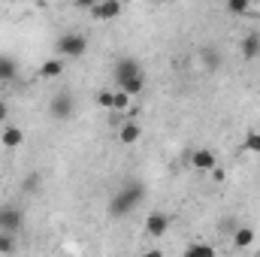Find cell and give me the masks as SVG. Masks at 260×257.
I'll use <instances>...</instances> for the list:
<instances>
[{
	"label": "cell",
	"instance_id": "5bb4252c",
	"mask_svg": "<svg viewBox=\"0 0 260 257\" xmlns=\"http://www.w3.org/2000/svg\"><path fill=\"white\" fill-rule=\"evenodd\" d=\"M251 242H254V230L251 227H236L233 230V245L236 248H251Z\"/></svg>",
	"mask_w": 260,
	"mask_h": 257
},
{
	"label": "cell",
	"instance_id": "ac0fdd59",
	"mask_svg": "<svg viewBox=\"0 0 260 257\" xmlns=\"http://www.w3.org/2000/svg\"><path fill=\"white\" fill-rule=\"evenodd\" d=\"M15 248H18L15 233H0V254H15Z\"/></svg>",
	"mask_w": 260,
	"mask_h": 257
},
{
	"label": "cell",
	"instance_id": "d6986e66",
	"mask_svg": "<svg viewBox=\"0 0 260 257\" xmlns=\"http://www.w3.org/2000/svg\"><path fill=\"white\" fill-rule=\"evenodd\" d=\"M251 9H254V6H251L248 0H230V3H227V12H233V15H248Z\"/></svg>",
	"mask_w": 260,
	"mask_h": 257
},
{
	"label": "cell",
	"instance_id": "277c9868",
	"mask_svg": "<svg viewBox=\"0 0 260 257\" xmlns=\"http://www.w3.org/2000/svg\"><path fill=\"white\" fill-rule=\"evenodd\" d=\"M73 109H76V100L70 94H55L52 103H49V115L55 121H70L73 118Z\"/></svg>",
	"mask_w": 260,
	"mask_h": 257
},
{
	"label": "cell",
	"instance_id": "2e32d148",
	"mask_svg": "<svg viewBox=\"0 0 260 257\" xmlns=\"http://www.w3.org/2000/svg\"><path fill=\"white\" fill-rule=\"evenodd\" d=\"M260 55V37L257 34H248L242 40V58H257Z\"/></svg>",
	"mask_w": 260,
	"mask_h": 257
},
{
	"label": "cell",
	"instance_id": "ba28073f",
	"mask_svg": "<svg viewBox=\"0 0 260 257\" xmlns=\"http://www.w3.org/2000/svg\"><path fill=\"white\" fill-rule=\"evenodd\" d=\"M167 230H170V215H167V212H151V215L145 218V233H148V236L160 239Z\"/></svg>",
	"mask_w": 260,
	"mask_h": 257
},
{
	"label": "cell",
	"instance_id": "5b68a950",
	"mask_svg": "<svg viewBox=\"0 0 260 257\" xmlns=\"http://www.w3.org/2000/svg\"><path fill=\"white\" fill-rule=\"evenodd\" d=\"M21 224H24L21 209H15V206H0V233H18Z\"/></svg>",
	"mask_w": 260,
	"mask_h": 257
},
{
	"label": "cell",
	"instance_id": "4fadbf2b",
	"mask_svg": "<svg viewBox=\"0 0 260 257\" xmlns=\"http://www.w3.org/2000/svg\"><path fill=\"white\" fill-rule=\"evenodd\" d=\"M139 133H142V130H139V124H136V121H124V124L118 127V139H121L124 145H133V142L139 139Z\"/></svg>",
	"mask_w": 260,
	"mask_h": 257
},
{
	"label": "cell",
	"instance_id": "d4e9b609",
	"mask_svg": "<svg viewBox=\"0 0 260 257\" xmlns=\"http://www.w3.org/2000/svg\"><path fill=\"white\" fill-rule=\"evenodd\" d=\"M55 257H67V254H55Z\"/></svg>",
	"mask_w": 260,
	"mask_h": 257
},
{
	"label": "cell",
	"instance_id": "603a6c76",
	"mask_svg": "<svg viewBox=\"0 0 260 257\" xmlns=\"http://www.w3.org/2000/svg\"><path fill=\"white\" fill-rule=\"evenodd\" d=\"M6 115H9V106H6V103H3V100H0V124H3V121H6Z\"/></svg>",
	"mask_w": 260,
	"mask_h": 257
},
{
	"label": "cell",
	"instance_id": "9a60e30c",
	"mask_svg": "<svg viewBox=\"0 0 260 257\" xmlns=\"http://www.w3.org/2000/svg\"><path fill=\"white\" fill-rule=\"evenodd\" d=\"M182 257H215V248H212L209 242H191Z\"/></svg>",
	"mask_w": 260,
	"mask_h": 257
},
{
	"label": "cell",
	"instance_id": "30bf717a",
	"mask_svg": "<svg viewBox=\"0 0 260 257\" xmlns=\"http://www.w3.org/2000/svg\"><path fill=\"white\" fill-rule=\"evenodd\" d=\"M18 76V61L9 58L6 52H0V82H12Z\"/></svg>",
	"mask_w": 260,
	"mask_h": 257
},
{
	"label": "cell",
	"instance_id": "7a4b0ae2",
	"mask_svg": "<svg viewBox=\"0 0 260 257\" xmlns=\"http://www.w3.org/2000/svg\"><path fill=\"white\" fill-rule=\"evenodd\" d=\"M55 49H58V58H82L85 52H88V37L85 34H76V30H70V34H61L58 37V43H55Z\"/></svg>",
	"mask_w": 260,
	"mask_h": 257
},
{
	"label": "cell",
	"instance_id": "e0dca14e",
	"mask_svg": "<svg viewBox=\"0 0 260 257\" xmlns=\"http://www.w3.org/2000/svg\"><path fill=\"white\" fill-rule=\"evenodd\" d=\"M130 109V97L118 88V91H112V112H127Z\"/></svg>",
	"mask_w": 260,
	"mask_h": 257
},
{
	"label": "cell",
	"instance_id": "8992f818",
	"mask_svg": "<svg viewBox=\"0 0 260 257\" xmlns=\"http://www.w3.org/2000/svg\"><path fill=\"white\" fill-rule=\"evenodd\" d=\"M188 160H191V170L197 173H209V170H215V151L212 148H194L191 154H188Z\"/></svg>",
	"mask_w": 260,
	"mask_h": 257
},
{
	"label": "cell",
	"instance_id": "7402d4cb",
	"mask_svg": "<svg viewBox=\"0 0 260 257\" xmlns=\"http://www.w3.org/2000/svg\"><path fill=\"white\" fill-rule=\"evenodd\" d=\"M37 188H40V173H30L24 179V191H37Z\"/></svg>",
	"mask_w": 260,
	"mask_h": 257
},
{
	"label": "cell",
	"instance_id": "8fae6325",
	"mask_svg": "<svg viewBox=\"0 0 260 257\" xmlns=\"http://www.w3.org/2000/svg\"><path fill=\"white\" fill-rule=\"evenodd\" d=\"M200 61H203V67H206L209 73H218V67H221V52H218L215 46H206V49L200 52Z\"/></svg>",
	"mask_w": 260,
	"mask_h": 257
},
{
	"label": "cell",
	"instance_id": "3957f363",
	"mask_svg": "<svg viewBox=\"0 0 260 257\" xmlns=\"http://www.w3.org/2000/svg\"><path fill=\"white\" fill-rule=\"evenodd\" d=\"M139 76H142V67H139L136 58H118V61H115V82H118V88L130 85V82L139 79Z\"/></svg>",
	"mask_w": 260,
	"mask_h": 257
},
{
	"label": "cell",
	"instance_id": "9c48e42d",
	"mask_svg": "<svg viewBox=\"0 0 260 257\" xmlns=\"http://www.w3.org/2000/svg\"><path fill=\"white\" fill-rule=\"evenodd\" d=\"M0 142L6 148H18L24 142V133H21V127H15V124H6V127L0 130Z\"/></svg>",
	"mask_w": 260,
	"mask_h": 257
},
{
	"label": "cell",
	"instance_id": "52a82bcc",
	"mask_svg": "<svg viewBox=\"0 0 260 257\" xmlns=\"http://www.w3.org/2000/svg\"><path fill=\"white\" fill-rule=\"evenodd\" d=\"M121 9H124V6H121L118 0H100V3H91V15L100 18V21H112V18H118Z\"/></svg>",
	"mask_w": 260,
	"mask_h": 257
},
{
	"label": "cell",
	"instance_id": "ffe728a7",
	"mask_svg": "<svg viewBox=\"0 0 260 257\" xmlns=\"http://www.w3.org/2000/svg\"><path fill=\"white\" fill-rule=\"evenodd\" d=\"M245 148H248L251 154H260V133L257 130H251V133L245 136Z\"/></svg>",
	"mask_w": 260,
	"mask_h": 257
},
{
	"label": "cell",
	"instance_id": "44dd1931",
	"mask_svg": "<svg viewBox=\"0 0 260 257\" xmlns=\"http://www.w3.org/2000/svg\"><path fill=\"white\" fill-rule=\"evenodd\" d=\"M97 106L112 109V91H100V94H97Z\"/></svg>",
	"mask_w": 260,
	"mask_h": 257
},
{
	"label": "cell",
	"instance_id": "cb8c5ba5",
	"mask_svg": "<svg viewBox=\"0 0 260 257\" xmlns=\"http://www.w3.org/2000/svg\"><path fill=\"white\" fill-rule=\"evenodd\" d=\"M139 257H164V254H160L157 248H151V251H145V254H139Z\"/></svg>",
	"mask_w": 260,
	"mask_h": 257
},
{
	"label": "cell",
	"instance_id": "6da1fadb",
	"mask_svg": "<svg viewBox=\"0 0 260 257\" xmlns=\"http://www.w3.org/2000/svg\"><path fill=\"white\" fill-rule=\"evenodd\" d=\"M142 200H145V185H142V182H130V185H124L118 194H112V200H109V215H112V218H124V215H130Z\"/></svg>",
	"mask_w": 260,
	"mask_h": 257
},
{
	"label": "cell",
	"instance_id": "7c38bea8",
	"mask_svg": "<svg viewBox=\"0 0 260 257\" xmlns=\"http://www.w3.org/2000/svg\"><path fill=\"white\" fill-rule=\"evenodd\" d=\"M61 73H64V58H58V55L49 58L46 64L40 67V76H43V79H58Z\"/></svg>",
	"mask_w": 260,
	"mask_h": 257
}]
</instances>
